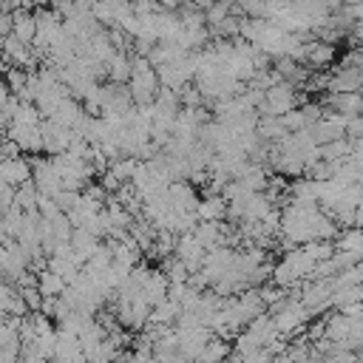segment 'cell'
I'll return each instance as SVG.
<instances>
[{
  "label": "cell",
  "instance_id": "cell-1",
  "mask_svg": "<svg viewBox=\"0 0 363 363\" xmlns=\"http://www.w3.org/2000/svg\"><path fill=\"white\" fill-rule=\"evenodd\" d=\"M26 182H31V168H29V162L23 159V156H17V159H3V185H17V188H23Z\"/></svg>",
  "mask_w": 363,
  "mask_h": 363
},
{
  "label": "cell",
  "instance_id": "cell-2",
  "mask_svg": "<svg viewBox=\"0 0 363 363\" xmlns=\"http://www.w3.org/2000/svg\"><path fill=\"white\" fill-rule=\"evenodd\" d=\"M330 105L335 108L338 114H344L346 120H355L363 111V97L360 94H332Z\"/></svg>",
  "mask_w": 363,
  "mask_h": 363
},
{
  "label": "cell",
  "instance_id": "cell-3",
  "mask_svg": "<svg viewBox=\"0 0 363 363\" xmlns=\"http://www.w3.org/2000/svg\"><path fill=\"white\" fill-rule=\"evenodd\" d=\"M15 38L23 43V46H29V43H34L38 40V17H31V15H15Z\"/></svg>",
  "mask_w": 363,
  "mask_h": 363
},
{
  "label": "cell",
  "instance_id": "cell-4",
  "mask_svg": "<svg viewBox=\"0 0 363 363\" xmlns=\"http://www.w3.org/2000/svg\"><path fill=\"white\" fill-rule=\"evenodd\" d=\"M225 196H210V199H204V202H199V219H204V222H219L222 216L227 213V207H225Z\"/></svg>",
  "mask_w": 363,
  "mask_h": 363
},
{
  "label": "cell",
  "instance_id": "cell-5",
  "mask_svg": "<svg viewBox=\"0 0 363 363\" xmlns=\"http://www.w3.org/2000/svg\"><path fill=\"white\" fill-rule=\"evenodd\" d=\"M65 289H68V284H65L63 275H57V273H51V270L40 273V293H43L46 298H63Z\"/></svg>",
  "mask_w": 363,
  "mask_h": 363
},
{
  "label": "cell",
  "instance_id": "cell-6",
  "mask_svg": "<svg viewBox=\"0 0 363 363\" xmlns=\"http://www.w3.org/2000/svg\"><path fill=\"white\" fill-rule=\"evenodd\" d=\"M108 68H111V77H114L117 83H122V80L134 77V63H128V57H125V54H117L111 63H108Z\"/></svg>",
  "mask_w": 363,
  "mask_h": 363
},
{
  "label": "cell",
  "instance_id": "cell-7",
  "mask_svg": "<svg viewBox=\"0 0 363 363\" xmlns=\"http://www.w3.org/2000/svg\"><path fill=\"white\" fill-rule=\"evenodd\" d=\"M165 273H168V281H170V284H185L191 270H188V264H185V261H179V259H176V261H170V264H168V270H165Z\"/></svg>",
  "mask_w": 363,
  "mask_h": 363
},
{
  "label": "cell",
  "instance_id": "cell-8",
  "mask_svg": "<svg viewBox=\"0 0 363 363\" xmlns=\"http://www.w3.org/2000/svg\"><path fill=\"white\" fill-rule=\"evenodd\" d=\"M273 363H293V360H289V357H275Z\"/></svg>",
  "mask_w": 363,
  "mask_h": 363
}]
</instances>
